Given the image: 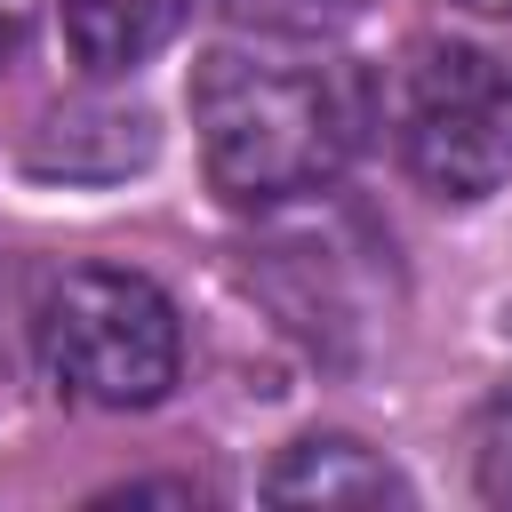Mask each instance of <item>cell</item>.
<instances>
[{
    "label": "cell",
    "instance_id": "6da1fadb",
    "mask_svg": "<svg viewBox=\"0 0 512 512\" xmlns=\"http://www.w3.org/2000/svg\"><path fill=\"white\" fill-rule=\"evenodd\" d=\"M360 80L336 56L288 40H232L208 48L192 72V136L200 168L232 208H280L344 176L360 144Z\"/></svg>",
    "mask_w": 512,
    "mask_h": 512
},
{
    "label": "cell",
    "instance_id": "7a4b0ae2",
    "mask_svg": "<svg viewBox=\"0 0 512 512\" xmlns=\"http://www.w3.org/2000/svg\"><path fill=\"white\" fill-rule=\"evenodd\" d=\"M40 376L80 408H160L184 376V320L160 296V280L128 264H72L48 280L32 312Z\"/></svg>",
    "mask_w": 512,
    "mask_h": 512
},
{
    "label": "cell",
    "instance_id": "3957f363",
    "mask_svg": "<svg viewBox=\"0 0 512 512\" xmlns=\"http://www.w3.org/2000/svg\"><path fill=\"white\" fill-rule=\"evenodd\" d=\"M400 160L440 200H488L512 184V64L472 40H416L392 72Z\"/></svg>",
    "mask_w": 512,
    "mask_h": 512
},
{
    "label": "cell",
    "instance_id": "277c9868",
    "mask_svg": "<svg viewBox=\"0 0 512 512\" xmlns=\"http://www.w3.org/2000/svg\"><path fill=\"white\" fill-rule=\"evenodd\" d=\"M264 496L272 504H408L416 488L352 432H312L296 440L272 472H264Z\"/></svg>",
    "mask_w": 512,
    "mask_h": 512
},
{
    "label": "cell",
    "instance_id": "5b68a950",
    "mask_svg": "<svg viewBox=\"0 0 512 512\" xmlns=\"http://www.w3.org/2000/svg\"><path fill=\"white\" fill-rule=\"evenodd\" d=\"M192 0H56V24H64V48L80 72L112 80V72H136L152 64L176 24H184Z\"/></svg>",
    "mask_w": 512,
    "mask_h": 512
},
{
    "label": "cell",
    "instance_id": "8992f818",
    "mask_svg": "<svg viewBox=\"0 0 512 512\" xmlns=\"http://www.w3.org/2000/svg\"><path fill=\"white\" fill-rule=\"evenodd\" d=\"M472 480L488 504H512V384L480 408V432H472Z\"/></svg>",
    "mask_w": 512,
    "mask_h": 512
},
{
    "label": "cell",
    "instance_id": "52a82bcc",
    "mask_svg": "<svg viewBox=\"0 0 512 512\" xmlns=\"http://www.w3.org/2000/svg\"><path fill=\"white\" fill-rule=\"evenodd\" d=\"M232 24H248V32H264V40H304V32H320L344 0H216Z\"/></svg>",
    "mask_w": 512,
    "mask_h": 512
},
{
    "label": "cell",
    "instance_id": "ba28073f",
    "mask_svg": "<svg viewBox=\"0 0 512 512\" xmlns=\"http://www.w3.org/2000/svg\"><path fill=\"white\" fill-rule=\"evenodd\" d=\"M456 8H480V16H512V0H456Z\"/></svg>",
    "mask_w": 512,
    "mask_h": 512
},
{
    "label": "cell",
    "instance_id": "9c48e42d",
    "mask_svg": "<svg viewBox=\"0 0 512 512\" xmlns=\"http://www.w3.org/2000/svg\"><path fill=\"white\" fill-rule=\"evenodd\" d=\"M8 40H16V16H8V8H0V56H8Z\"/></svg>",
    "mask_w": 512,
    "mask_h": 512
}]
</instances>
